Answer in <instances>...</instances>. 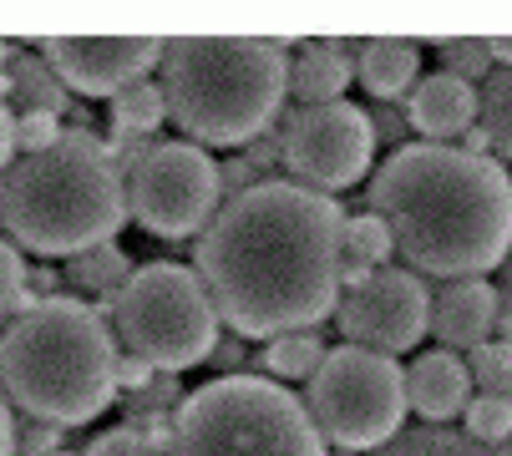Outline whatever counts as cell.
Instances as JSON below:
<instances>
[{
    "instance_id": "38",
    "label": "cell",
    "mask_w": 512,
    "mask_h": 456,
    "mask_svg": "<svg viewBox=\"0 0 512 456\" xmlns=\"http://www.w3.org/2000/svg\"><path fill=\"white\" fill-rule=\"evenodd\" d=\"M492 335H497L502 345H512V310H497V325H492Z\"/></svg>"
},
{
    "instance_id": "6",
    "label": "cell",
    "mask_w": 512,
    "mask_h": 456,
    "mask_svg": "<svg viewBox=\"0 0 512 456\" xmlns=\"http://www.w3.org/2000/svg\"><path fill=\"white\" fill-rule=\"evenodd\" d=\"M168 456H330L305 401L264 375H218L188 391L168 426Z\"/></svg>"
},
{
    "instance_id": "5",
    "label": "cell",
    "mask_w": 512,
    "mask_h": 456,
    "mask_svg": "<svg viewBox=\"0 0 512 456\" xmlns=\"http://www.w3.org/2000/svg\"><path fill=\"white\" fill-rule=\"evenodd\" d=\"M163 112L193 147L259 142L289 92L284 41L269 36H178L163 41Z\"/></svg>"
},
{
    "instance_id": "32",
    "label": "cell",
    "mask_w": 512,
    "mask_h": 456,
    "mask_svg": "<svg viewBox=\"0 0 512 456\" xmlns=\"http://www.w3.org/2000/svg\"><path fill=\"white\" fill-rule=\"evenodd\" d=\"M61 451V431L46 421H26L16 426V456H56Z\"/></svg>"
},
{
    "instance_id": "30",
    "label": "cell",
    "mask_w": 512,
    "mask_h": 456,
    "mask_svg": "<svg viewBox=\"0 0 512 456\" xmlns=\"http://www.w3.org/2000/svg\"><path fill=\"white\" fill-rule=\"evenodd\" d=\"M178 401H183L178 380H173V375H158L153 386H142V391L132 396V426H163L168 406H178Z\"/></svg>"
},
{
    "instance_id": "23",
    "label": "cell",
    "mask_w": 512,
    "mask_h": 456,
    "mask_svg": "<svg viewBox=\"0 0 512 456\" xmlns=\"http://www.w3.org/2000/svg\"><path fill=\"white\" fill-rule=\"evenodd\" d=\"M163 92H158V82H132V87H122L117 97H112V132L117 137H137V142H148L158 127H163Z\"/></svg>"
},
{
    "instance_id": "10",
    "label": "cell",
    "mask_w": 512,
    "mask_h": 456,
    "mask_svg": "<svg viewBox=\"0 0 512 456\" xmlns=\"http://www.w3.org/2000/svg\"><path fill=\"white\" fill-rule=\"evenodd\" d=\"M279 158L295 173L300 188L310 193H340L355 188L376 158V132L371 117L355 102H320V107H295L279 127Z\"/></svg>"
},
{
    "instance_id": "12",
    "label": "cell",
    "mask_w": 512,
    "mask_h": 456,
    "mask_svg": "<svg viewBox=\"0 0 512 456\" xmlns=\"http://www.w3.org/2000/svg\"><path fill=\"white\" fill-rule=\"evenodd\" d=\"M41 61L56 71L66 92L112 102L122 87L142 82L163 61V41L158 36H46Z\"/></svg>"
},
{
    "instance_id": "40",
    "label": "cell",
    "mask_w": 512,
    "mask_h": 456,
    "mask_svg": "<svg viewBox=\"0 0 512 456\" xmlns=\"http://www.w3.org/2000/svg\"><path fill=\"white\" fill-rule=\"evenodd\" d=\"M335 456H350V451H335Z\"/></svg>"
},
{
    "instance_id": "21",
    "label": "cell",
    "mask_w": 512,
    "mask_h": 456,
    "mask_svg": "<svg viewBox=\"0 0 512 456\" xmlns=\"http://www.w3.org/2000/svg\"><path fill=\"white\" fill-rule=\"evenodd\" d=\"M6 76H11V97L21 102V112H41V117H61L66 112V87L56 82V71L41 56L16 51Z\"/></svg>"
},
{
    "instance_id": "8",
    "label": "cell",
    "mask_w": 512,
    "mask_h": 456,
    "mask_svg": "<svg viewBox=\"0 0 512 456\" xmlns=\"http://www.w3.org/2000/svg\"><path fill=\"white\" fill-rule=\"evenodd\" d=\"M305 416L315 421L320 441L350 456L381 451L396 431H406V386L391 355L335 345L305 380Z\"/></svg>"
},
{
    "instance_id": "33",
    "label": "cell",
    "mask_w": 512,
    "mask_h": 456,
    "mask_svg": "<svg viewBox=\"0 0 512 456\" xmlns=\"http://www.w3.org/2000/svg\"><path fill=\"white\" fill-rule=\"evenodd\" d=\"M112 375H117V386H122V391H132V396H137L142 386H153V380H158L163 370H153L148 360H137V355H127V350H122V355H117V365H112Z\"/></svg>"
},
{
    "instance_id": "41",
    "label": "cell",
    "mask_w": 512,
    "mask_h": 456,
    "mask_svg": "<svg viewBox=\"0 0 512 456\" xmlns=\"http://www.w3.org/2000/svg\"><path fill=\"white\" fill-rule=\"evenodd\" d=\"M56 456H71V451H56Z\"/></svg>"
},
{
    "instance_id": "37",
    "label": "cell",
    "mask_w": 512,
    "mask_h": 456,
    "mask_svg": "<svg viewBox=\"0 0 512 456\" xmlns=\"http://www.w3.org/2000/svg\"><path fill=\"white\" fill-rule=\"evenodd\" d=\"M487 56H492L497 66H512V36H492V41H487Z\"/></svg>"
},
{
    "instance_id": "3",
    "label": "cell",
    "mask_w": 512,
    "mask_h": 456,
    "mask_svg": "<svg viewBox=\"0 0 512 456\" xmlns=\"http://www.w3.org/2000/svg\"><path fill=\"white\" fill-rule=\"evenodd\" d=\"M127 223V183L112 147L92 132H61L46 152L0 173V239L41 259H77L112 244Z\"/></svg>"
},
{
    "instance_id": "26",
    "label": "cell",
    "mask_w": 512,
    "mask_h": 456,
    "mask_svg": "<svg viewBox=\"0 0 512 456\" xmlns=\"http://www.w3.org/2000/svg\"><path fill=\"white\" fill-rule=\"evenodd\" d=\"M87 456H168V431L163 426H112V431H102L92 446H87Z\"/></svg>"
},
{
    "instance_id": "9",
    "label": "cell",
    "mask_w": 512,
    "mask_h": 456,
    "mask_svg": "<svg viewBox=\"0 0 512 456\" xmlns=\"http://www.w3.org/2000/svg\"><path fill=\"white\" fill-rule=\"evenodd\" d=\"M127 218L153 239H188L224 203L218 163L193 142H148V152L127 168Z\"/></svg>"
},
{
    "instance_id": "16",
    "label": "cell",
    "mask_w": 512,
    "mask_h": 456,
    "mask_svg": "<svg viewBox=\"0 0 512 456\" xmlns=\"http://www.w3.org/2000/svg\"><path fill=\"white\" fill-rule=\"evenodd\" d=\"M355 76L365 82V92H371L376 102H396L416 87V76H421V51L416 41H401V36H371V41H360L355 51Z\"/></svg>"
},
{
    "instance_id": "15",
    "label": "cell",
    "mask_w": 512,
    "mask_h": 456,
    "mask_svg": "<svg viewBox=\"0 0 512 456\" xmlns=\"http://www.w3.org/2000/svg\"><path fill=\"white\" fill-rule=\"evenodd\" d=\"M406 122L426 137L452 147V137H462L467 127H477V87L457 82L447 71L416 76V87L406 92Z\"/></svg>"
},
{
    "instance_id": "14",
    "label": "cell",
    "mask_w": 512,
    "mask_h": 456,
    "mask_svg": "<svg viewBox=\"0 0 512 456\" xmlns=\"http://www.w3.org/2000/svg\"><path fill=\"white\" fill-rule=\"evenodd\" d=\"M401 386H406V406L426 426H452L472 401V375H467L462 355H452V350L416 355L411 370H401Z\"/></svg>"
},
{
    "instance_id": "11",
    "label": "cell",
    "mask_w": 512,
    "mask_h": 456,
    "mask_svg": "<svg viewBox=\"0 0 512 456\" xmlns=\"http://www.w3.org/2000/svg\"><path fill=\"white\" fill-rule=\"evenodd\" d=\"M426 315H431V289H426L421 274H411L401 264L371 269L365 284L345 289L340 304H335L345 345L376 350V355H391V360L421 345Z\"/></svg>"
},
{
    "instance_id": "17",
    "label": "cell",
    "mask_w": 512,
    "mask_h": 456,
    "mask_svg": "<svg viewBox=\"0 0 512 456\" xmlns=\"http://www.w3.org/2000/svg\"><path fill=\"white\" fill-rule=\"evenodd\" d=\"M350 82H355V56L345 51V41H315L289 66V92L300 97V107L340 102Z\"/></svg>"
},
{
    "instance_id": "4",
    "label": "cell",
    "mask_w": 512,
    "mask_h": 456,
    "mask_svg": "<svg viewBox=\"0 0 512 456\" xmlns=\"http://www.w3.org/2000/svg\"><path fill=\"white\" fill-rule=\"evenodd\" d=\"M117 340L82 299H36L0 335V396L56 431L97 421L117 396Z\"/></svg>"
},
{
    "instance_id": "35",
    "label": "cell",
    "mask_w": 512,
    "mask_h": 456,
    "mask_svg": "<svg viewBox=\"0 0 512 456\" xmlns=\"http://www.w3.org/2000/svg\"><path fill=\"white\" fill-rule=\"evenodd\" d=\"M0 456H16V411L0 396Z\"/></svg>"
},
{
    "instance_id": "25",
    "label": "cell",
    "mask_w": 512,
    "mask_h": 456,
    "mask_svg": "<svg viewBox=\"0 0 512 456\" xmlns=\"http://www.w3.org/2000/svg\"><path fill=\"white\" fill-rule=\"evenodd\" d=\"M467 375H472V391L477 396H497V401H512V345L502 340H487L477 350H467Z\"/></svg>"
},
{
    "instance_id": "2",
    "label": "cell",
    "mask_w": 512,
    "mask_h": 456,
    "mask_svg": "<svg viewBox=\"0 0 512 456\" xmlns=\"http://www.w3.org/2000/svg\"><path fill=\"white\" fill-rule=\"evenodd\" d=\"M371 213L411 274L482 279L512 254V178L457 142H406L371 173Z\"/></svg>"
},
{
    "instance_id": "1",
    "label": "cell",
    "mask_w": 512,
    "mask_h": 456,
    "mask_svg": "<svg viewBox=\"0 0 512 456\" xmlns=\"http://www.w3.org/2000/svg\"><path fill=\"white\" fill-rule=\"evenodd\" d=\"M340 223L335 198L284 178H264L218 203L193 249V274L218 325L239 340H274L335 315Z\"/></svg>"
},
{
    "instance_id": "24",
    "label": "cell",
    "mask_w": 512,
    "mask_h": 456,
    "mask_svg": "<svg viewBox=\"0 0 512 456\" xmlns=\"http://www.w3.org/2000/svg\"><path fill=\"white\" fill-rule=\"evenodd\" d=\"M340 254L365 264V269H386L391 264V234H386V223L376 213H345L340 223Z\"/></svg>"
},
{
    "instance_id": "39",
    "label": "cell",
    "mask_w": 512,
    "mask_h": 456,
    "mask_svg": "<svg viewBox=\"0 0 512 456\" xmlns=\"http://www.w3.org/2000/svg\"><path fill=\"white\" fill-rule=\"evenodd\" d=\"M16 61V41H6V36H0V71H6Z\"/></svg>"
},
{
    "instance_id": "27",
    "label": "cell",
    "mask_w": 512,
    "mask_h": 456,
    "mask_svg": "<svg viewBox=\"0 0 512 456\" xmlns=\"http://www.w3.org/2000/svg\"><path fill=\"white\" fill-rule=\"evenodd\" d=\"M462 421H467L462 436H472V441H482V446H507V436H512V401L472 396L467 411H462Z\"/></svg>"
},
{
    "instance_id": "20",
    "label": "cell",
    "mask_w": 512,
    "mask_h": 456,
    "mask_svg": "<svg viewBox=\"0 0 512 456\" xmlns=\"http://www.w3.org/2000/svg\"><path fill=\"white\" fill-rule=\"evenodd\" d=\"M127 274H132V264H127V254H122L117 244H97V249H87V254H77V259H66V284L97 294L102 310H112V299H117V289L127 284ZM102 310H97V315H102Z\"/></svg>"
},
{
    "instance_id": "34",
    "label": "cell",
    "mask_w": 512,
    "mask_h": 456,
    "mask_svg": "<svg viewBox=\"0 0 512 456\" xmlns=\"http://www.w3.org/2000/svg\"><path fill=\"white\" fill-rule=\"evenodd\" d=\"M16 163V112L0 102V173Z\"/></svg>"
},
{
    "instance_id": "29",
    "label": "cell",
    "mask_w": 512,
    "mask_h": 456,
    "mask_svg": "<svg viewBox=\"0 0 512 456\" xmlns=\"http://www.w3.org/2000/svg\"><path fill=\"white\" fill-rule=\"evenodd\" d=\"M26 310V259L11 239H0V325Z\"/></svg>"
},
{
    "instance_id": "31",
    "label": "cell",
    "mask_w": 512,
    "mask_h": 456,
    "mask_svg": "<svg viewBox=\"0 0 512 456\" xmlns=\"http://www.w3.org/2000/svg\"><path fill=\"white\" fill-rule=\"evenodd\" d=\"M61 137V117H41V112H21L16 117V152L31 158V152H46Z\"/></svg>"
},
{
    "instance_id": "22",
    "label": "cell",
    "mask_w": 512,
    "mask_h": 456,
    "mask_svg": "<svg viewBox=\"0 0 512 456\" xmlns=\"http://www.w3.org/2000/svg\"><path fill=\"white\" fill-rule=\"evenodd\" d=\"M482 92H477V127L487 137V147L497 158L512 163V66H497L482 76Z\"/></svg>"
},
{
    "instance_id": "36",
    "label": "cell",
    "mask_w": 512,
    "mask_h": 456,
    "mask_svg": "<svg viewBox=\"0 0 512 456\" xmlns=\"http://www.w3.org/2000/svg\"><path fill=\"white\" fill-rule=\"evenodd\" d=\"M497 304H502V310H512V254L502 259V279H497Z\"/></svg>"
},
{
    "instance_id": "18",
    "label": "cell",
    "mask_w": 512,
    "mask_h": 456,
    "mask_svg": "<svg viewBox=\"0 0 512 456\" xmlns=\"http://www.w3.org/2000/svg\"><path fill=\"white\" fill-rule=\"evenodd\" d=\"M371 456H512V441L507 446H482V441H472L452 426H411V431H396Z\"/></svg>"
},
{
    "instance_id": "13",
    "label": "cell",
    "mask_w": 512,
    "mask_h": 456,
    "mask_svg": "<svg viewBox=\"0 0 512 456\" xmlns=\"http://www.w3.org/2000/svg\"><path fill=\"white\" fill-rule=\"evenodd\" d=\"M497 289L487 279H452L431 294V315H426V335L442 340V350H477L492 340L497 325Z\"/></svg>"
},
{
    "instance_id": "7",
    "label": "cell",
    "mask_w": 512,
    "mask_h": 456,
    "mask_svg": "<svg viewBox=\"0 0 512 456\" xmlns=\"http://www.w3.org/2000/svg\"><path fill=\"white\" fill-rule=\"evenodd\" d=\"M112 330L122 335L127 355L148 360L163 375L213 360L218 350V315L203 294L198 274L183 264H142L112 299ZM112 335V340H117Z\"/></svg>"
},
{
    "instance_id": "19",
    "label": "cell",
    "mask_w": 512,
    "mask_h": 456,
    "mask_svg": "<svg viewBox=\"0 0 512 456\" xmlns=\"http://www.w3.org/2000/svg\"><path fill=\"white\" fill-rule=\"evenodd\" d=\"M320 360H325V345H320L315 330H289V335L264 340L259 370H264V380H274V386H289V380H310Z\"/></svg>"
},
{
    "instance_id": "28",
    "label": "cell",
    "mask_w": 512,
    "mask_h": 456,
    "mask_svg": "<svg viewBox=\"0 0 512 456\" xmlns=\"http://www.w3.org/2000/svg\"><path fill=\"white\" fill-rule=\"evenodd\" d=\"M436 56H442V71H447V76H457V82H467V87H477L482 76L492 71L487 41H472V36L442 41V46H436Z\"/></svg>"
}]
</instances>
